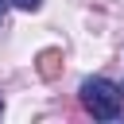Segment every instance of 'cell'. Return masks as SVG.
Segmentation results:
<instances>
[{"mask_svg": "<svg viewBox=\"0 0 124 124\" xmlns=\"http://www.w3.org/2000/svg\"><path fill=\"white\" fill-rule=\"evenodd\" d=\"M85 112L93 120H120V108H124V89L112 85L108 78H85L81 89H78Z\"/></svg>", "mask_w": 124, "mask_h": 124, "instance_id": "6da1fadb", "label": "cell"}, {"mask_svg": "<svg viewBox=\"0 0 124 124\" xmlns=\"http://www.w3.org/2000/svg\"><path fill=\"white\" fill-rule=\"evenodd\" d=\"M35 70H39V78H43V81H54V78L62 74V50H58V46H46V50H39V58H35Z\"/></svg>", "mask_w": 124, "mask_h": 124, "instance_id": "7a4b0ae2", "label": "cell"}, {"mask_svg": "<svg viewBox=\"0 0 124 124\" xmlns=\"http://www.w3.org/2000/svg\"><path fill=\"white\" fill-rule=\"evenodd\" d=\"M12 4H16V8H23V12H35L43 0H12Z\"/></svg>", "mask_w": 124, "mask_h": 124, "instance_id": "3957f363", "label": "cell"}, {"mask_svg": "<svg viewBox=\"0 0 124 124\" xmlns=\"http://www.w3.org/2000/svg\"><path fill=\"white\" fill-rule=\"evenodd\" d=\"M0 112H4V101H0Z\"/></svg>", "mask_w": 124, "mask_h": 124, "instance_id": "277c9868", "label": "cell"}, {"mask_svg": "<svg viewBox=\"0 0 124 124\" xmlns=\"http://www.w3.org/2000/svg\"><path fill=\"white\" fill-rule=\"evenodd\" d=\"M0 4H4V0H0Z\"/></svg>", "mask_w": 124, "mask_h": 124, "instance_id": "5b68a950", "label": "cell"}]
</instances>
